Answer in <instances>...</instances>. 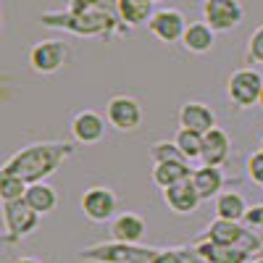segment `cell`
Listing matches in <instances>:
<instances>
[{
  "label": "cell",
  "mask_w": 263,
  "mask_h": 263,
  "mask_svg": "<svg viewBox=\"0 0 263 263\" xmlns=\"http://www.w3.org/2000/svg\"><path fill=\"white\" fill-rule=\"evenodd\" d=\"M245 174H248V179L258 187H263V150H253L248 161H245Z\"/></svg>",
  "instance_id": "4316f807"
},
{
  "label": "cell",
  "mask_w": 263,
  "mask_h": 263,
  "mask_svg": "<svg viewBox=\"0 0 263 263\" xmlns=\"http://www.w3.org/2000/svg\"><path fill=\"white\" fill-rule=\"evenodd\" d=\"M248 211H250V205L245 203V197L239 192H234V190H224L213 200L216 218H224V221H245Z\"/></svg>",
  "instance_id": "44dd1931"
},
{
  "label": "cell",
  "mask_w": 263,
  "mask_h": 263,
  "mask_svg": "<svg viewBox=\"0 0 263 263\" xmlns=\"http://www.w3.org/2000/svg\"><path fill=\"white\" fill-rule=\"evenodd\" d=\"M174 142L179 145V150L184 153V158L192 163V161H200L203 156V135H197V132H190V129H179Z\"/></svg>",
  "instance_id": "603a6c76"
},
{
  "label": "cell",
  "mask_w": 263,
  "mask_h": 263,
  "mask_svg": "<svg viewBox=\"0 0 263 263\" xmlns=\"http://www.w3.org/2000/svg\"><path fill=\"white\" fill-rule=\"evenodd\" d=\"M3 232H6V242L13 245L18 239H24L32 234L40 224V216L27 205V200H16V203H3Z\"/></svg>",
  "instance_id": "ba28073f"
},
{
  "label": "cell",
  "mask_w": 263,
  "mask_h": 263,
  "mask_svg": "<svg viewBox=\"0 0 263 263\" xmlns=\"http://www.w3.org/2000/svg\"><path fill=\"white\" fill-rule=\"evenodd\" d=\"M90 3H92L95 8H103V11H116L119 0H90Z\"/></svg>",
  "instance_id": "f546056e"
},
{
  "label": "cell",
  "mask_w": 263,
  "mask_h": 263,
  "mask_svg": "<svg viewBox=\"0 0 263 263\" xmlns=\"http://www.w3.org/2000/svg\"><path fill=\"white\" fill-rule=\"evenodd\" d=\"M40 21L50 29H66L79 37H114L129 32V27L121 24L116 11H103V8H90L79 16L69 11H48L40 16Z\"/></svg>",
  "instance_id": "7a4b0ae2"
},
{
  "label": "cell",
  "mask_w": 263,
  "mask_h": 263,
  "mask_svg": "<svg viewBox=\"0 0 263 263\" xmlns=\"http://www.w3.org/2000/svg\"><path fill=\"white\" fill-rule=\"evenodd\" d=\"M156 0H119L116 13L126 27H147V21L156 13Z\"/></svg>",
  "instance_id": "ffe728a7"
},
{
  "label": "cell",
  "mask_w": 263,
  "mask_h": 263,
  "mask_svg": "<svg viewBox=\"0 0 263 263\" xmlns=\"http://www.w3.org/2000/svg\"><path fill=\"white\" fill-rule=\"evenodd\" d=\"M263 95V74L253 66L237 69L229 74L227 79V98L232 100V105L237 108H253L260 103Z\"/></svg>",
  "instance_id": "277c9868"
},
{
  "label": "cell",
  "mask_w": 263,
  "mask_h": 263,
  "mask_svg": "<svg viewBox=\"0 0 263 263\" xmlns=\"http://www.w3.org/2000/svg\"><path fill=\"white\" fill-rule=\"evenodd\" d=\"M203 21L218 34L232 32L245 21V6L239 0H203Z\"/></svg>",
  "instance_id": "52a82bcc"
},
{
  "label": "cell",
  "mask_w": 263,
  "mask_h": 263,
  "mask_svg": "<svg viewBox=\"0 0 263 263\" xmlns=\"http://www.w3.org/2000/svg\"><path fill=\"white\" fill-rule=\"evenodd\" d=\"M27 190L29 184L18 177H6L0 174V200L3 203H16V200H24L27 197Z\"/></svg>",
  "instance_id": "cb8c5ba5"
},
{
  "label": "cell",
  "mask_w": 263,
  "mask_h": 263,
  "mask_svg": "<svg viewBox=\"0 0 263 263\" xmlns=\"http://www.w3.org/2000/svg\"><path fill=\"white\" fill-rule=\"evenodd\" d=\"M24 200L37 216H48V213H53L58 208V192L48 182H37V184H29Z\"/></svg>",
  "instance_id": "7402d4cb"
},
{
  "label": "cell",
  "mask_w": 263,
  "mask_h": 263,
  "mask_svg": "<svg viewBox=\"0 0 263 263\" xmlns=\"http://www.w3.org/2000/svg\"><path fill=\"white\" fill-rule=\"evenodd\" d=\"M248 61L255 66H263V24H258L253 29V34L248 37Z\"/></svg>",
  "instance_id": "83f0119b"
},
{
  "label": "cell",
  "mask_w": 263,
  "mask_h": 263,
  "mask_svg": "<svg viewBox=\"0 0 263 263\" xmlns=\"http://www.w3.org/2000/svg\"><path fill=\"white\" fill-rule=\"evenodd\" d=\"M108 232H111V239L116 242H129V245H140L142 237L147 232L145 218L135 211H121L111 224H108Z\"/></svg>",
  "instance_id": "4fadbf2b"
},
{
  "label": "cell",
  "mask_w": 263,
  "mask_h": 263,
  "mask_svg": "<svg viewBox=\"0 0 263 263\" xmlns=\"http://www.w3.org/2000/svg\"><path fill=\"white\" fill-rule=\"evenodd\" d=\"M187 27H190L187 16H184L179 8H171V6L158 8L156 13H153V18L147 21V32H150L153 37H156V40L166 42V45L182 42V37H184Z\"/></svg>",
  "instance_id": "30bf717a"
},
{
  "label": "cell",
  "mask_w": 263,
  "mask_h": 263,
  "mask_svg": "<svg viewBox=\"0 0 263 263\" xmlns=\"http://www.w3.org/2000/svg\"><path fill=\"white\" fill-rule=\"evenodd\" d=\"M258 105H260V111H263V95H260V103H258Z\"/></svg>",
  "instance_id": "d6a6232c"
},
{
  "label": "cell",
  "mask_w": 263,
  "mask_h": 263,
  "mask_svg": "<svg viewBox=\"0 0 263 263\" xmlns=\"http://www.w3.org/2000/svg\"><path fill=\"white\" fill-rule=\"evenodd\" d=\"M192 248L203 258V263H248V260H253V255L245 253L242 248L216 245V242H208V239H195Z\"/></svg>",
  "instance_id": "2e32d148"
},
{
  "label": "cell",
  "mask_w": 263,
  "mask_h": 263,
  "mask_svg": "<svg viewBox=\"0 0 263 263\" xmlns=\"http://www.w3.org/2000/svg\"><path fill=\"white\" fill-rule=\"evenodd\" d=\"M179 45L192 55H205L216 45V32L205 24V21H190V27H187Z\"/></svg>",
  "instance_id": "e0dca14e"
},
{
  "label": "cell",
  "mask_w": 263,
  "mask_h": 263,
  "mask_svg": "<svg viewBox=\"0 0 263 263\" xmlns=\"http://www.w3.org/2000/svg\"><path fill=\"white\" fill-rule=\"evenodd\" d=\"M250 263H263V258H255V260H250Z\"/></svg>",
  "instance_id": "1f68e13d"
},
{
  "label": "cell",
  "mask_w": 263,
  "mask_h": 263,
  "mask_svg": "<svg viewBox=\"0 0 263 263\" xmlns=\"http://www.w3.org/2000/svg\"><path fill=\"white\" fill-rule=\"evenodd\" d=\"M245 229L248 232H253L260 242H263V205H253L250 211H248V216H245Z\"/></svg>",
  "instance_id": "f1b7e54d"
},
{
  "label": "cell",
  "mask_w": 263,
  "mask_h": 263,
  "mask_svg": "<svg viewBox=\"0 0 263 263\" xmlns=\"http://www.w3.org/2000/svg\"><path fill=\"white\" fill-rule=\"evenodd\" d=\"M153 263H203V258L195 253V248H174V250H161Z\"/></svg>",
  "instance_id": "484cf974"
},
{
  "label": "cell",
  "mask_w": 263,
  "mask_h": 263,
  "mask_svg": "<svg viewBox=\"0 0 263 263\" xmlns=\"http://www.w3.org/2000/svg\"><path fill=\"white\" fill-rule=\"evenodd\" d=\"M177 119H179V129H190V132H197V135H208L216 126V114L211 111V105H205L200 100L182 103Z\"/></svg>",
  "instance_id": "7c38bea8"
},
{
  "label": "cell",
  "mask_w": 263,
  "mask_h": 263,
  "mask_svg": "<svg viewBox=\"0 0 263 263\" xmlns=\"http://www.w3.org/2000/svg\"><path fill=\"white\" fill-rule=\"evenodd\" d=\"M258 147H260V150H263V137H260V142H258Z\"/></svg>",
  "instance_id": "836d02e7"
},
{
  "label": "cell",
  "mask_w": 263,
  "mask_h": 263,
  "mask_svg": "<svg viewBox=\"0 0 263 263\" xmlns=\"http://www.w3.org/2000/svg\"><path fill=\"white\" fill-rule=\"evenodd\" d=\"M79 205H82V213H84L87 221L111 224L119 216V195L105 184H95V187H87L82 192Z\"/></svg>",
  "instance_id": "5b68a950"
},
{
  "label": "cell",
  "mask_w": 263,
  "mask_h": 263,
  "mask_svg": "<svg viewBox=\"0 0 263 263\" xmlns=\"http://www.w3.org/2000/svg\"><path fill=\"white\" fill-rule=\"evenodd\" d=\"M111 126L108 119L92 108H84V111H77L71 119V140L79 145H98L105 137V129Z\"/></svg>",
  "instance_id": "8fae6325"
},
{
  "label": "cell",
  "mask_w": 263,
  "mask_h": 263,
  "mask_svg": "<svg viewBox=\"0 0 263 263\" xmlns=\"http://www.w3.org/2000/svg\"><path fill=\"white\" fill-rule=\"evenodd\" d=\"M150 177L161 190H168L174 184H182L192 179V168L187 161H166V163H153Z\"/></svg>",
  "instance_id": "d6986e66"
},
{
  "label": "cell",
  "mask_w": 263,
  "mask_h": 263,
  "mask_svg": "<svg viewBox=\"0 0 263 263\" xmlns=\"http://www.w3.org/2000/svg\"><path fill=\"white\" fill-rule=\"evenodd\" d=\"M255 258H263V248H260V253H258V255H255Z\"/></svg>",
  "instance_id": "e575fe53"
},
{
  "label": "cell",
  "mask_w": 263,
  "mask_h": 263,
  "mask_svg": "<svg viewBox=\"0 0 263 263\" xmlns=\"http://www.w3.org/2000/svg\"><path fill=\"white\" fill-rule=\"evenodd\" d=\"M105 119L116 132L129 135V132L140 129V124H142V105L132 95H114L105 103Z\"/></svg>",
  "instance_id": "9c48e42d"
},
{
  "label": "cell",
  "mask_w": 263,
  "mask_h": 263,
  "mask_svg": "<svg viewBox=\"0 0 263 263\" xmlns=\"http://www.w3.org/2000/svg\"><path fill=\"white\" fill-rule=\"evenodd\" d=\"M229 153H232V140L221 126H213L208 135H203V156H200L203 166L221 168L229 161Z\"/></svg>",
  "instance_id": "9a60e30c"
},
{
  "label": "cell",
  "mask_w": 263,
  "mask_h": 263,
  "mask_svg": "<svg viewBox=\"0 0 263 263\" xmlns=\"http://www.w3.org/2000/svg\"><path fill=\"white\" fill-rule=\"evenodd\" d=\"M192 184L197 190V195L203 197V200H216L218 195L224 192V171L216 168V166H197L192 168Z\"/></svg>",
  "instance_id": "ac0fdd59"
},
{
  "label": "cell",
  "mask_w": 263,
  "mask_h": 263,
  "mask_svg": "<svg viewBox=\"0 0 263 263\" xmlns=\"http://www.w3.org/2000/svg\"><path fill=\"white\" fill-rule=\"evenodd\" d=\"M163 203L168 205L171 213L190 216V213H195L197 208H200L203 197L197 195V190H195V184L190 179V182H182V184H174V187L163 190Z\"/></svg>",
  "instance_id": "5bb4252c"
},
{
  "label": "cell",
  "mask_w": 263,
  "mask_h": 263,
  "mask_svg": "<svg viewBox=\"0 0 263 263\" xmlns=\"http://www.w3.org/2000/svg\"><path fill=\"white\" fill-rule=\"evenodd\" d=\"M158 248H145V245H129V242H98L79 250L82 260L90 263H153L158 258Z\"/></svg>",
  "instance_id": "3957f363"
},
{
  "label": "cell",
  "mask_w": 263,
  "mask_h": 263,
  "mask_svg": "<svg viewBox=\"0 0 263 263\" xmlns=\"http://www.w3.org/2000/svg\"><path fill=\"white\" fill-rule=\"evenodd\" d=\"M69 61V45L63 40H40L29 48V66L34 74L50 77L61 71Z\"/></svg>",
  "instance_id": "8992f818"
},
{
  "label": "cell",
  "mask_w": 263,
  "mask_h": 263,
  "mask_svg": "<svg viewBox=\"0 0 263 263\" xmlns=\"http://www.w3.org/2000/svg\"><path fill=\"white\" fill-rule=\"evenodd\" d=\"M11 263H42L40 258H32V255H27V258H16V260H11Z\"/></svg>",
  "instance_id": "4dcf8cb0"
},
{
  "label": "cell",
  "mask_w": 263,
  "mask_h": 263,
  "mask_svg": "<svg viewBox=\"0 0 263 263\" xmlns=\"http://www.w3.org/2000/svg\"><path fill=\"white\" fill-rule=\"evenodd\" d=\"M74 156V142L69 140H45V142H32L27 147L16 150L13 156L3 163L0 174L6 177H18L27 184L45 182L58 166Z\"/></svg>",
  "instance_id": "6da1fadb"
},
{
  "label": "cell",
  "mask_w": 263,
  "mask_h": 263,
  "mask_svg": "<svg viewBox=\"0 0 263 263\" xmlns=\"http://www.w3.org/2000/svg\"><path fill=\"white\" fill-rule=\"evenodd\" d=\"M150 158L153 163H166V161H187L184 153L179 150V145L174 140H158L150 145ZM190 163V161H187Z\"/></svg>",
  "instance_id": "d4e9b609"
}]
</instances>
